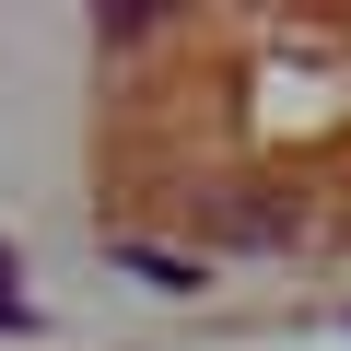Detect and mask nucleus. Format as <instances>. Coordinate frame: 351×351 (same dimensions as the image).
<instances>
[{
	"label": "nucleus",
	"instance_id": "f257e3e1",
	"mask_svg": "<svg viewBox=\"0 0 351 351\" xmlns=\"http://www.w3.org/2000/svg\"><path fill=\"white\" fill-rule=\"evenodd\" d=\"M129 258V281H152V293H199L211 281V258H176V246H117Z\"/></svg>",
	"mask_w": 351,
	"mask_h": 351
}]
</instances>
